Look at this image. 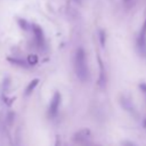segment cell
Here are the masks:
<instances>
[{"label":"cell","instance_id":"6da1fadb","mask_svg":"<svg viewBox=\"0 0 146 146\" xmlns=\"http://www.w3.org/2000/svg\"><path fill=\"white\" fill-rule=\"evenodd\" d=\"M74 70L78 79L82 82H86L89 76V70L87 64V56L83 48H78L74 56Z\"/></svg>","mask_w":146,"mask_h":146},{"label":"cell","instance_id":"7a4b0ae2","mask_svg":"<svg viewBox=\"0 0 146 146\" xmlns=\"http://www.w3.org/2000/svg\"><path fill=\"white\" fill-rule=\"evenodd\" d=\"M137 48L143 56H146V21L144 22L137 38Z\"/></svg>","mask_w":146,"mask_h":146},{"label":"cell","instance_id":"3957f363","mask_svg":"<svg viewBox=\"0 0 146 146\" xmlns=\"http://www.w3.org/2000/svg\"><path fill=\"white\" fill-rule=\"evenodd\" d=\"M31 31H32V33H33L34 41H35V43L38 44V47H40V48H41V47H44L46 40H44V34H43L42 29H41L39 25L32 23V24H31Z\"/></svg>","mask_w":146,"mask_h":146},{"label":"cell","instance_id":"277c9868","mask_svg":"<svg viewBox=\"0 0 146 146\" xmlns=\"http://www.w3.org/2000/svg\"><path fill=\"white\" fill-rule=\"evenodd\" d=\"M59 105H60V94L58 91H56L50 100V104H49V108H48V113H49V116L50 117H55L58 113V110H59Z\"/></svg>","mask_w":146,"mask_h":146},{"label":"cell","instance_id":"5b68a950","mask_svg":"<svg viewBox=\"0 0 146 146\" xmlns=\"http://www.w3.org/2000/svg\"><path fill=\"white\" fill-rule=\"evenodd\" d=\"M98 64H99V78H98V86L104 89L106 86V72H105V67L104 64L100 59V57H98Z\"/></svg>","mask_w":146,"mask_h":146},{"label":"cell","instance_id":"8992f818","mask_svg":"<svg viewBox=\"0 0 146 146\" xmlns=\"http://www.w3.org/2000/svg\"><path fill=\"white\" fill-rule=\"evenodd\" d=\"M8 62H10L11 64L14 65H17L19 67H24V68H27L30 65L27 63V60H24V59H21V58H13V57H8Z\"/></svg>","mask_w":146,"mask_h":146},{"label":"cell","instance_id":"52a82bcc","mask_svg":"<svg viewBox=\"0 0 146 146\" xmlns=\"http://www.w3.org/2000/svg\"><path fill=\"white\" fill-rule=\"evenodd\" d=\"M121 105H122L127 111H129L130 113H135V107H133L131 100L128 99V98H125L124 96L121 98Z\"/></svg>","mask_w":146,"mask_h":146},{"label":"cell","instance_id":"ba28073f","mask_svg":"<svg viewBox=\"0 0 146 146\" xmlns=\"http://www.w3.org/2000/svg\"><path fill=\"white\" fill-rule=\"evenodd\" d=\"M38 83H39V79H33V80L27 84V87H26V89H25V96H30V95L34 91V89H35V87L38 86Z\"/></svg>","mask_w":146,"mask_h":146},{"label":"cell","instance_id":"9c48e42d","mask_svg":"<svg viewBox=\"0 0 146 146\" xmlns=\"http://www.w3.org/2000/svg\"><path fill=\"white\" fill-rule=\"evenodd\" d=\"M17 22H18V25H19L24 31H29V30H31V23L26 22L25 19H23V18H18Z\"/></svg>","mask_w":146,"mask_h":146},{"label":"cell","instance_id":"30bf717a","mask_svg":"<svg viewBox=\"0 0 146 146\" xmlns=\"http://www.w3.org/2000/svg\"><path fill=\"white\" fill-rule=\"evenodd\" d=\"M27 63H29V65L30 66H34V65H36L38 64V62H39V58H38V56L36 55H29V57H27Z\"/></svg>","mask_w":146,"mask_h":146},{"label":"cell","instance_id":"8fae6325","mask_svg":"<svg viewBox=\"0 0 146 146\" xmlns=\"http://www.w3.org/2000/svg\"><path fill=\"white\" fill-rule=\"evenodd\" d=\"M98 34H99V42H100L102 47H105V42H106V33H105L103 30H100V31L98 32Z\"/></svg>","mask_w":146,"mask_h":146},{"label":"cell","instance_id":"7c38bea8","mask_svg":"<svg viewBox=\"0 0 146 146\" xmlns=\"http://www.w3.org/2000/svg\"><path fill=\"white\" fill-rule=\"evenodd\" d=\"M14 120H15V113H14V112H9V113L7 114V116H6L7 123H8V124H11V123L14 122Z\"/></svg>","mask_w":146,"mask_h":146},{"label":"cell","instance_id":"4fadbf2b","mask_svg":"<svg viewBox=\"0 0 146 146\" xmlns=\"http://www.w3.org/2000/svg\"><path fill=\"white\" fill-rule=\"evenodd\" d=\"M10 80L7 78V79H5L3 80V84H2V88H3V91H7L8 90V88H9V86H10V82H9Z\"/></svg>","mask_w":146,"mask_h":146},{"label":"cell","instance_id":"5bb4252c","mask_svg":"<svg viewBox=\"0 0 146 146\" xmlns=\"http://www.w3.org/2000/svg\"><path fill=\"white\" fill-rule=\"evenodd\" d=\"M139 88L141 89V91L144 92V95L146 96V83H141L140 86H139Z\"/></svg>","mask_w":146,"mask_h":146},{"label":"cell","instance_id":"9a60e30c","mask_svg":"<svg viewBox=\"0 0 146 146\" xmlns=\"http://www.w3.org/2000/svg\"><path fill=\"white\" fill-rule=\"evenodd\" d=\"M55 146H60V139H59V136H56V141H55Z\"/></svg>","mask_w":146,"mask_h":146},{"label":"cell","instance_id":"2e32d148","mask_svg":"<svg viewBox=\"0 0 146 146\" xmlns=\"http://www.w3.org/2000/svg\"><path fill=\"white\" fill-rule=\"evenodd\" d=\"M143 125H144V128H146V119L144 120V122H143Z\"/></svg>","mask_w":146,"mask_h":146},{"label":"cell","instance_id":"e0dca14e","mask_svg":"<svg viewBox=\"0 0 146 146\" xmlns=\"http://www.w3.org/2000/svg\"><path fill=\"white\" fill-rule=\"evenodd\" d=\"M123 1H124V2H128V1H129V0H123Z\"/></svg>","mask_w":146,"mask_h":146}]
</instances>
